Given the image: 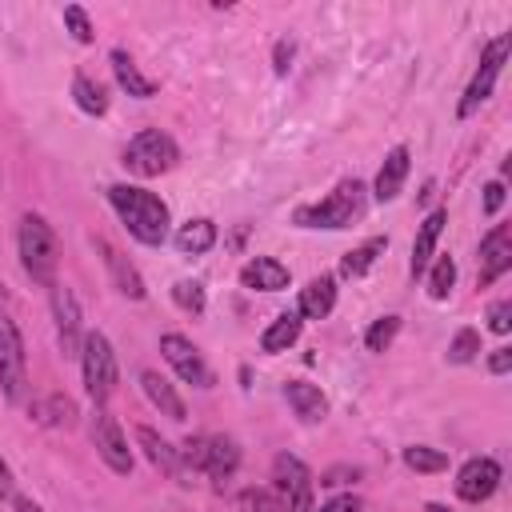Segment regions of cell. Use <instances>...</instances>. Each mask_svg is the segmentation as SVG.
<instances>
[{
    "label": "cell",
    "instance_id": "cell-1",
    "mask_svg": "<svg viewBox=\"0 0 512 512\" xmlns=\"http://www.w3.org/2000/svg\"><path fill=\"white\" fill-rule=\"evenodd\" d=\"M108 204L116 208V216L124 220V228H128L140 244L156 248V244L168 240L172 216H168V204H164L156 192H148V188H140V184H112V188H108Z\"/></svg>",
    "mask_w": 512,
    "mask_h": 512
},
{
    "label": "cell",
    "instance_id": "cell-2",
    "mask_svg": "<svg viewBox=\"0 0 512 512\" xmlns=\"http://www.w3.org/2000/svg\"><path fill=\"white\" fill-rule=\"evenodd\" d=\"M368 208V188L360 180H340L324 200L316 204H300L296 208V224L300 228H328V232H340V228H352Z\"/></svg>",
    "mask_w": 512,
    "mask_h": 512
},
{
    "label": "cell",
    "instance_id": "cell-3",
    "mask_svg": "<svg viewBox=\"0 0 512 512\" xmlns=\"http://www.w3.org/2000/svg\"><path fill=\"white\" fill-rule=\"evenodd\" d=\"M16 248H20V264L36 284H56V264H60V244L52 224L40 212H24L20 228H16Z\"/></svg>",
    "mask_w": 512,
    "mask_h": 512
},
{
    "label": "cell",
    "instance_id": "cell-4",
    "mask_svg": "<svg viewBox=\"0 0 512 512\" xmlns=\"http://www.w3.org/2000/svg\"><path fill=\"white\" fill-rule=\"evenodd\" d=\"M80 372H84V388H88V396L96 400V408H104V400L116 392V380H120L116 352H112V344H108L104 332H84V344H80Z\"/></svg>",
    "mask_w": 512,
    "mask_h": 512
},
{
    "label": "cell",
    "instance_id": "cell-5",
    "mask_svg": "<svg viewBox=\"0 0 512 512\" xmlns=\"http://www.w3.org/2000/svg\"><path fill=\"white\" fill-rule=\"evenodd\" d=\"M180 160V148H176V140L168 136V132H160V128H144V132H136L128 144H124V168L132 172V176H160V172H168L172 164Z\"/></svg>",
    "mask_w": 512,
    "mask_h": 512
},
{
    "label": "cell",
    "instance_id": "cell-6",
    "mask_svg": "<svg viewBox=\"0 0 512 512\" xmlns=\"http://www.w3.org/2000/svg\"><path fill=\"white\" fill-rule=\"evenodd\" d=\"M176 452L192 472H204L212 480H228L240 464V448L232 436H188Z\"/></svg>",
    "mask_w": 512,
    "mask_h": 512
},
{
    "label": "cell",
    "instance_id": "cell-7",
    "mask_svg": "<svg viewBox=\"0 0 512 512\" xmlns=\"http://www.w3.org/2000/svg\"><path fill=\"white\" fill-rule=\"evenodd\" d=\"M272 480H276V496L284 504V512H312V472L304 468L300 456L280 452L272 460Z\"/></svg>",
    "mask_w": 512,
    "mask_h": 512
},
{
    "label": "cell",
    "instance_id": "cell-8",
    "mask_svg": "<svg viewBox=\"0 0 512 512\" xmlns=\"http://www.w3.org/2000/svg\"><path fill=\"white\" fill-rule=\"evenodd\" d=\"M504 56H508V36L488 40V48H484V56H480V68H476V76H472L468 88H464L460 116H472V112L492 96V88H496V80H500V72H504Z\"/></svg>",
    "mask_w": 512,
    "mask_h": 512
},
{
    "label": "cell",
    "instance_id": "cell-9",
    "mask_svg": "<svg viewBox=\"0 0 512 512\" xmlns=\"http://www.w3.org/2000/svg\"><path fill=\"white\" fill-rule=\"evenodd\" d=\"M92 444H96V456H100L116 476H128V472H132L128 436H124V428L116 424V416H112L108 408H96V416H92Z\"/></svg>",
    "mask_w": 512,
    "mask_h": 512
},
{
    "label": "cell",
    "instance_id": "cell-10",
    "mask_svg": "<svg viewBox=\"0 0 512 512\" xmlns=\"http://www.w3.org/2000/svg\"><path fill=\"white\" fill-rule=\"evenodd\" d=\"M24 384H28V364H24L20 328L8 316H0V388H4L8 400H20Z\"/></svg>",
    "mask_w": 512,
    "mask_h": 512
},
{
    "label": "cell",
    "instance_id": "cell-11",
    "mask_svg": "<svg viewBox=\"0 0 512 512\" xmlns=\"http://www.w3.org/2000/svg\"><path fill=\"white\" fill-rule=\"evenodd\" d=\"M160 352H164V360L172 364V372H176L184 384H192V388H212V368L204 364V356L196 352V344H192L188 336L164 332V336H160Z\"/></svg>",
    "mask_w": 512,
    "mask_h": 512
},
{
    "label": "cell",
    "instance_id": "cell-12",
    "mask_svg": "<svg viewBox=\"0 0 512 512\" xmlns=\"http://www.w3.org/2000/svg\"><path fill=\"white\" fill-rule=\"evenodd\" d=\"M52 320H56V340L64 356H80L84 344V324H80V304L72 296V288L52 284Z\"/></svg>",
    "mask_w": 512,
    "mask_h": 512
},
{
    "label": "cell",
    "instance_id": "cell-13",
    "mask_svg": "<svg viewBox=\"0 0 512 512\" xmlns=\"http://www.w3.org/2000/svg\"><path fill=\"white\" fill-rule=\"evenodd\" d=\"M500 484V464L492 456H472L460 472H456V496L468 500V504H480L496 492Z\"/></svg>",
    "mask_w": 512,
    "mask_h": 512
},
{
    "label": "cell",
    "instance_id": "cell-14",
    "mask_svg": "<svg viewBox=\"0 0 512 512\" xmlns=\"http://www.w3.org/2000/svg\"><path fill=\"white\" fill-rule=\"evenodd\" d=\"M508 268H512V228L508 224H496L480 240V288L496 284Z\"/></svg>",
    "mask_w": 512,
    "mask_h": 512
},
{
    "label": "cell",
    "instance_id": "cell-15",
    "mask_svg": "<svg viewBox=\"0 0 512 512\" xmlns=\"http://www.w3.org/2000/svg\"><path fill=\"white\" fill-rule=\"evenodd\" d=\"M96 252L104 256V264H108V272H112L116 292H120V296H128V300H144V292H148V288H144V276L136 272V264H132L128 256H120L104 236L96 240Z\"/></svg>",
    "mask_w": 512,
    "mask_h": 512
},
{
    "label": "cell",
    "instance_id": "cell-16",
    "mask_svg": "<svg viewBox=\"0 0 512 512\" xmlns=\"http://www.w3.org/2000/svg\"><path fill=\"white\" fill-rule=\"evenodd\" d=\"M408 168H412V156H408V148H404V144H396V148H392V152L384 156L380 172H376L372 196H376L380 204L396 200V196H400V188H404V180H408Z\"/></svg>",
    "mask_w": 512,
    "mask_h": 512
},
{
    "label": "cell",
    "instance_id": "cell-17",
    "mask_svg": "<svg viewBox=\"0 0 512 512\" xmlns=\"http://www.w3.org/2000/svg\"><path fill=\"white\" fill-rule=\"evenodd\" d=\"M444 224H448V208H436V212H428V216H424V224H420V232H416V240H412V276H416V280L428 272V264H432V256H436V240H440Z\"/></svg>",
    "mask_w": 512,
    "mask_h": 512
},
{
    "label": "cell",
    "instance_id": "cell-18",
    "mask_svg": "<svg viewBox=\"0 0 512 512\" xmlns=\"http://www.w3.org/2000/svg\"><path fill=\"white\" fill-rule=\"evenodd\" d=\"M240 284L252 292H280V288H288V268L272 256H252L240 268Z\"/></svg>",
    "mask_w": 512,
    "mask_h": 512
},
{
    "label": "cell",
    "instance_id": "cell-19",
    "mask_svg": "<svg viewBox=\"0 0 512 512\" xmlns=\"http://www.w3.org/2000/svg\"><path fill=\"white\" fill-rule=\"evenodd\" d=\"M284 400L292 404V412H296L304 424H316V420L328 416V396H324L316 384H308V380H288V384H284Z\"/></svg>",
    "mask_w": 512,
    "mask_h": 512
},
{
    "label": "cell",
    "instance_id": "cell-20",
    "mask_svg": "<svg viewBox=\"0 0 512 512\" xmlns=\"http://www.w3.org/2000/svg\"><path fill=\"white\" fill-rule=\"evenodd\" d=\"M140 388H144L148 404H152V408H160V416H168V420H184V416H188V412H184V400L176 396V388H172L160 372L144 368V372H140Z\"/></svg>",
    "mask_w": 512,
    "mask_h": 512
},
{
    "label": "cell",
    "instance_id": "cell-21",
    "mask_svg": "<svg viewBox=\"0 0 512 512\" xmlns=\"http://www.w3.org/2000/svg\"><path fill=\"white\" fill-rule=\"evenodd\" d=\"M332 304H336V280H332V276H312V280L300 288L296 312L308 316V320H324V316L332 312Z\"/></svg>",
    "mask_w": 512,
    "mask_h": 512
},
{
    "label": "cell",
    "instance_id": "cell-22",
    "mask_svg": "<svg viewBox=\"0 0 512 512\" xmlns=\"http://www.w3.org/2000/svg\"><path fill=\"white\" fill-rule=\"evenodd\" d=\"M108 60H112L116 84H120V88H124L128 96H136V100H148V96L156 92V84H152V80H148V76H144V72L136 68V60H132V56H128L124 48H112V56H108Z\"/></svg>",
    "mask_w": 512,
    "mask_h": 512
},
{
    "label": "cell",
    "instance_id": "cell-23",
    "mask_svg": "<svg viewBox=\"0 0 512 512\" xmlns=\"http://www.w3.org/2000/svg\"><path fill=\"white\" fill-rule=\"evenodd\" d=\"M136 444L144 448V456H148V464H152V468H160L164 476H180V452H176L168 440H160L148 424H140V428H136Z\"/></svg>",
    "mask_w": 512,
    "mask_h": 512
},
{
    "label": "cell",
    "instance_id": "cell-24",
    "mask_svg": "<svg viewBox=\"0 0 512 512\" xmlns=\"http://www.w3.org/2000/svg\"><path fill=\"white\" fill-rule=\"evenodd\" d=\"M300 312H280L268 328H264V336H260V348L264 352H288L292 344H296V336H300Z\"/></svg>",
    "mask_w": 512,
    "mask_h": 512
},
{
    "label": "cell",
    "instance_id": "cell-25",
    "mask_svg": "<svg viewBox=\"0 0 512 512\" xmlns=\"http://www.w3.org/2000/svg\"><path fill=\"white\" fill-rule=\"evenodd\" d=\"M32 420L36 424H48V428H72L76 424V404L68 396L52 392V396H44V400L32 404Z\"/></svg>",
    "mask_w": 512,
    "mask_h": 512
},
{
    "label": "cell",
    "instance_id": "cell-26",
    "mask_svg": "<svg viewBox=\"0 0 512 512\" xmlns=\"http://www.w3.org/2000/svg\"><path fill=\"white\" fill-rule=\"evenodd\" d=\"M212 244H216V224L204 220V216L180 224V232H176V248H180L184 256H204Z\"/></svg>",
    "mask_w": 512,
    "mask_h": 512
},
{
    "label": "cell",
    "instance_id": "cell-27",
    "mask_svg": "<svg viewBox=\"0 0 512 512\" xmlns=\"http://www.w3.org/2000/svg\"><path fill=\"white\" fill-rule=\"evenodd\" d=\"M72 100H76V108L88 112V116H104V112H108V92H104L92 76H84V72L72 76Z\"/></svg>",
    "mask_w": 512,
    "mask_h": 512
},
{
    "label": "cell",
    "instance_id": "cell-28",
    "mask_svg": "<svg viewBox=\"0 0 512 512\" xmlns=\"http://www.w3.org/2000/svg\"><path fill=\"white\" fill-rule=\"evenodd\" d=\"M388 248V236H372V240H364L360 248H352L344 260H340V276H348V280H356V276H364L372 264H376V256Z\"/></svg>",
    "mask_w": 512,
    "mask_h": 512
},
{
    "label": "cell",
    "instance_id": "cell-29",
    "mask_svg": "<svg viewBox=\"0 0 512 512\" xmlns=\"http://www.w3.org/2000/svg\"><path fill=\"white\" fill-rule=\"evenodd\" d=\"M424 276H428V296L432 300H444L452 292V284H456V260L452 256H436Z\"/></svg>",
    "mask_w": 512,
    "mask_h": 512
},
{
    "label": "cell",
    "instance_id": "cell-30",
    "mask_svg": "<svg viewBox=\"0 0 512 512\" xmlns=\"http://www.w3.org/2000/svg\"><path fill=\"white\" fill-rule=\"evenodd\" d=\"M404 464H408L412 472H444V468H448V456H444L440 448L412 444V448H404Z\"/></svg>",
    "mask_w": 512,
    "mask_h": 512
},
{
    "label": "cell",
    "instance_id": "cell-31",
    "mask_svg": "<svg viewBox=\"0 0 512 512\" xmlns=\"http://www.w3.org/2000/svg\"><path fill=\"white\" fill-rule=\"evenodd\" d=\"M172 300H176L184 312H192V316H200V312H204V304H208V296H204V284H200V280H176V284H172Z\"/></svg>",
    "mask_w": 512,
    "mask_h": 512
},
{
    "label": "cell",
    "instance_id": "cell-32",
    "mask_svg": "<svg viewBox=\"0 0 512 512\" xmlns=\"http://www.w3.org/2000/svg\"><path fill=\"white\" fill-rule=\"evenodd\" d=\"M396 332H400V316H380V320L364 332V348H368V352H384V348L396 340Z\"/></svg>",
    "mask_w": 512,
    "mask_h": 512
},
{
    "label": "cell",
    "instance_id": "cell-33",
    "mask_svg": "<svg viewBox=\"0 0 512 512\" xmlns=\"http://www.w3.org/2000/svg\"><path fill=\"white\" fill-rule=\"evenodd\" d=\"M476 352H480V332L476 328H460L452 336V344H448V360L452 364H468V360H476Z\"/></svg>",
    "mask_w": 512,
    "mask_h": 512
},
{
    "label": "cell",
    "instance_id": "cell-34",
    "mask_svg": "<svg viewBox=\"0 0 512 512\" xmlns=\"http://www.w3.org/2000/svg\"><path fill=\"white\" fill-rule=\"evenodd\" d=\"M240 508H244V512H284L280 496L268 492V488H244V492H240Z\"/></svg>",
    "mask_w": 512,
    "mask_h": 512
},
{
    "label": "cell",
    "instance_id": "cell-35",
    "mask_svg": "<svg viewBox=\"0 0 512 512\" xmlns=\"http://www.w3.org/2000/svg\"><path fill=\"white\" fill-rule=\"evenodd\" d=\"M64 24H68V32H72L76 44H92V24H88V12L80 4H68L64 8Z\"/></svg>",
    "mask_w": 512,
    "mask_h": 512
},
{
    "label": "cell",
    "instance_id": "cell-36",
    "mask_svg": "<svg viewBox=\"0 0 512 512\" xmlns=\"http://www.w3.org/2000/svg\"><path fill=\"white\" fill-rule=\"evenodd\" d=\"M488 328H492L496 336H504V332L512 328V300H496V304L488 308Z\"/></svg>",
    "mask_w": 512,
    "mask_h": 512
},
{
    "label": "cell",
    "instance_id": "cell-37",
    "mask_svg": "<svg viewBox=\"0 0 512 512\" xmlns=\"http://www.w3.org/2000/svg\"><path fill=\"white\" fill-rule=\"evenodd\" d=\"M292 52H296V48H292V40H276V52H272V60H276V64H272V68H276V76H284V72H288Z\"/></svg>",
    "mask_w": 512,
    "mask_h": 512
},
{
    "label": "cell",
    "instance_id": "cell-38",
    "mask_svg": "<svg viewBox=\"0 0 512 512\" xmlns=\"http://www.w3.org/2000/svg\"><path fill=\"white\" fill-rule=\"evenodd\" d=\"M312 512H360V500H356V496H332L328 504H320V508H312Z\"/></svg>",
    "mask_w": 512,
    "mask_h": 512
},
{
    "label": "cell",
    "instance_id": "cell-39",
    "mask_svg": "<svg viewBox=\"0 0 512 512\" xmlns=\"http://www.w3.org/2000/svg\"><path fill=\"white\" fill-rule=\"evenodd\" d=\"M500 204H504V184H500V180H492V184L484 188V212L492 216V212H500Z\"/></svg>",
    "mask_w": 512,
    "mask_h": 512
},
{
    "label": "cell",
    "instance_id": "cell-40",
    "mask_svg": "<svg viewBox=\"0 0 512 512\" xmlns=\"http://www.w3.org/2000/svg\"><path fill=\"white\" fill-rule=\"evenodd\" d=\"M488 368H492L496 376H504V372L512 368V348H492V356H488Z\"/></svg>",
    "mask_w": 512,
    "mask_h": 512
},
{
    "label": "cell",
    "instance_id": "cell-41",
    "mask_svg": "<svg viewBox=\"0 0 512 512\" xmlns=\"http://www.w3.org/2000/svg\"><path fill=\"white\" fill-rule=\"evenodd\" d=\"M4 496H12V468L4 464V456H0V500Z\"/></svg>",
    "mask_w": 512,
    "mask_h": 512
},
{
    "label": "cell",
    "instance_id": "cell-42",
    "mask_svg": "<svg viewBox=\"0 0 512 512\" xmlns=\"http://www.w3.org/2000/svg\"><path fill=\"white\" fill-rule=\"evenodd\" d=\"M16 512H40V504L28 500V496H20V500H16Z\"/></svg>",
    "mask_w": 512,
    "mask_h": 512
},
{
    "label": "cell",
    "instance_id": "cell-43",
    "mask_svg": "<svg viewBox=\"0 0 512 512\" xmlns=\"http://www.w3.org/2000/svg\"><path fill=\"white\" fill-rule=\"evenodd\" d=\"M4 308H8V292H4V284H0V316H4Z\"/></svg>",
    "mask_w": 512,
    "mask_h": 512
},
{
    "label": "cell",
    "instance_id": "cell-44",
    "mask_svg": "<svg viewBox=\"0 0 512 512\" xmlns=\"http://www.w3.org/2000/svg\"><path fill=\"white\" fill-rule=\"evenodd\" d=\"M424 512H448L444 504H424Z\"/></svg>",
    "mask_w": 512,
    "mask_h": 512
}]
</instances>
